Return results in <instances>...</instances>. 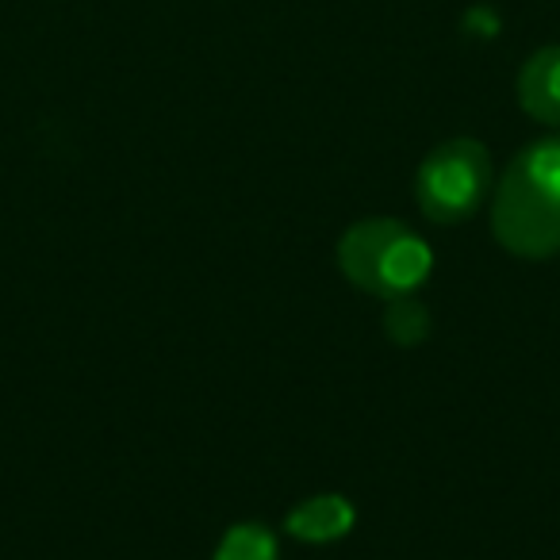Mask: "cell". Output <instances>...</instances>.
<instances>
[{
    "mask_svg": "<svg viewBox=\"0 0 560 560\" xmlns=\"http://www.w3.org/2000/svg\"><path fill=\"white\" fill-rule=\"evenodd\" d=\"M491 185H495V170H491L488 147L480 139L457 135L438 142L422 158L415 173V200L427 223L457 226L491 200Z\"/></svg>",
    "mask_w": 560,
    "mask_h": 560,
    "instance_id": "3",
    "label": "cell"
},
{
    "mask_svg": "<svg viewBox=\"0 0 560 560\" xmlns=\"http://www.w3.org/2000/svg\"><path fill=\"white\" fill-rule=\"evenodd\" d=\"M514 93H518V108L534 124L560 127V43L534 50L522 62Z\"/></svg>",
    "mask_w": 560,
    "mask_h": 560,
    "instance_id": "5",
    "label": "cell"
},
{
    "mask_svg": "<svg viewBox=\"0 0 560 560\" xmlns=\"http://www.w3.org/2000/svg\"><path fill=\"white\" fill-rule=\"evenodd\" d=\"M430 330H434V315H430V307L419 296L388 300V307H384V335H388L392 346L415 350V346L427 342Z\"/></svg>",
    "mask_w": 560,
    "mask_h": 560,
    "instance_id": "6",
    "label": "cell"
},
{
    "mask_svg": "<svg viewBox=\"0 0 560 560\" xmlns=\"http://www.w3.org/2000/svg\"><path fill=\"white\" fill-rule=\"evenodd\" d=\"M338 269L353 289L376 300L415 296L434 272V249L419 231L392 215L358 219L335 246Z\"/></svg>",
    "mask_w": 560,
    "mask_h": 560,
    "instance_id": "2",
    "label": "cell"
},
{
    "mask_svg": "<svg viewBox=\"0 0 560 560\" xmlns=\"http://www.w3.org/2000/svg\"><path fill=\"white\" fill-rule=\"evenodd\" d=\"M211 560H280V541L265 522H234L219 537Z\"/></svg>",
    "mask_w": 560,
    "mask_h": 560,
    "instance_id": "7",
    "label": "cell"
},
{
    "mask_svg": "<svg viewBox=\"0 0 560 560\" xmlns=\"http://www.w3.org/2000/svg\"><path fill=\"white\" fill-rule=\"evenodd\" d=\"M353 526H358V506H353V499L338 495V491L312 495L284 514V534L304 545H335L342 537H350Z\"/></svg>",
    "mask_w": 560,
    "mask_h": 560,
    "instance_id": "4",
    "label": "cell"
},
{
    "mask_svg": "<svg viewBox=\"0 0 560 560\" xmlns=\"http://www.w3.org/2000/svg\"><path fill=\"white\" fill-rule=\"evenodd\" d=\"M491 238L522 261L560 254V135L522 147L491 196Z\"/></svg>",
    "mask_w": 560,
    "mask_h": 560,
    "instance_id": "1",
    "label": "cell"
}]
</instances>
